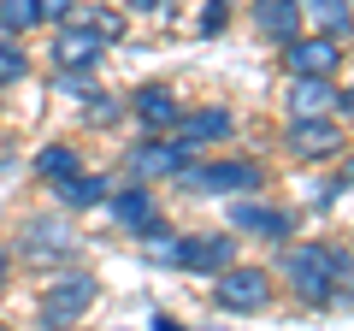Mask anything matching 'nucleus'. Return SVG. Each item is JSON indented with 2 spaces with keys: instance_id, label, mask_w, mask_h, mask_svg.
Masks as SVG:
<instances>
[{
  "instance_id": "13",
  "label": "nucleus",
  "mask_w": 354,
  "mask_h": 331,
  "mask_svg": "<svg viewBox=\"0 0 354 331\" xmlns=\"http://www.w3.org/2000/svg\"><path fill=\"white\" fill-rule=\"evenodd\" d=\"M230 231H248V237H290V213H272V207H254V202H236L230 207Z\"/></svg>"
},
{
  "instance_id": "16",
  "label": "nucleus",
  "mask_w": 354,
  "mask_h": 331,
  "mask_svg": "<svg viewBox=\"0 0 354 331\" xmlns=\"http://www.w3.org/2000/svg\"><path fill=\"white\" fill-rule=\"evenodd\" d=\"M301 18H313L330 42H342V36H348V24H354L348 0H301Z\"/></svg>"
},
{
  "instance_id": "5",
  "label": "nucleus",
  "mask_w": 354,
  "mask_h": 331,
  "mask_svg": "<svg viewBox=\"0 0 354 331\" xmlns=\"http://www.w3.org/2000/svg\"><path fill=\"white\" fill-rule=\"evenodd\" d=\"M290 154L295 160H330V154H342V130L330 118H295L290 125Z\"/></svg>"
},
{
  "instance_id": "21",
  "label": "nucleus",
  "mask_w": 354,
  "mask_h": 331,
  "mask_svg": "<svg viewBox=\"0 0 354 331\" xmlns=\"http://www.w3.org/2000/svg\"><path fill=\"white\" fill-rule=\"evenodd\" d=\"M24 71H30V65H24V53H18L12 42H0V83H18Z\"/></svg>"
},
{
  "instance_id": "22",
  "label": "nucleus",
  "mask_w": 354,
  "mask_h": 331,
  "mask_svg": "<svg viewBox=\"0 0 354 331\" xmlns=\"http://www.w3.org/2000/svg\"><path fill=\"white\" fill-rule=\"evenodd\" d=\"M225 12H230V0H213V6H207V18H201L207 36H218V30H225Z\"/></svg>"
},
{
  "instance_id": "11",
  "label": "nucleus",
  "mask_w": 354,
  "mask_h": 331,
  "mask_svg": "<svg viewBox=\"0 0 354 331\" xmlns=\"http://www.w3.org/2000/svg\"><path fill=\"white\" fill-rule=\"evenodd\" d=\"M183 160H189V154L177 148V142H142V148H130V172H136V178H165V172H183Z\"/></svg>"
},
{
  "instance_id": "3",
  "label": "nucleus",
  "mask_w": 354,
  "mask_h": 331,
  "mask_svg": "<svg viewBox=\"0 0 354 331\" xmlns=\"http://www.w3.org/2000/svg\"><path fill=\"white\" fill-rule=\"evenodd\" d=\"M88 302H95V278L71 272V278L48 284V302H41V325H48V331H65V325H77V319L88 314Z\"/></svg>"
},
{
  "instance_id": "25",
  "label": "nucleus",
  "mask_w": 354,
  "mask_h": 331,
  "mask_svg": "<svg viewBox=\"0 0 354 331\" xmlns=\"http://www.w3.org/2000/svg\"><path fill=\"white\" fill-rule=\"evenodd\" d=\"M153 331H183V325H177V319H165V314H160V319H153Z\"/></svg>"
},
{
  "instance_id": "6",
  "label": "nucleus",
  "mask_w": 354,
  "mask_h": 331,
  "mask_svg": "<svg viewBox=\"0 0 354 331\" xmlns=\"http://www.w3.org/2000/svg\"><path fill=\"white\" fill-rule=\"evenodd\" d=\"M283 65H290L295 77H330L342 65V48L330 36H307V42H290V48H283Z\"/></svg>"
},
{
  "instance_id": "23",
  "label": "nucleus",
  "mask_w": 354,
  "mask_h": 331,
  "mask_svg": "<svg viewBox=\"0 0 354 331\" xmlns=\"http://www.w3.org/2000/svg\"><path fill=\"white\" fill-rule=\"evenodd\" d=\"M36 18H71V0H36Z\"/></svg>"
},
{
  "instance_id": "24",
  "label": "nucleus",
  "mask_w": 354,
  "mask_h": 331,
  "mask_svg": "<svg viewBox=\"0 0 354 331\" xmlns=\"http://www.w3.org/2000/svg\"><path fill=\"white\" fill-rule=\"evenodd\" d=\"M130 6H136V12H160L165 0H130Z\"/></svg>"
},
{
  "instance_id": "17",
  "label": "nucleus",
  "mask_w": 354,
  "mask_h": 331,
  "mask_svg": "<svg viewBox=\"0 0 354 331\" xmlns=\"http://www.w3.org/2000/svg\"><path fill=\"white\" fill-rule=\"evenodd\" d=\"M113 213L124 219L130 231H148L153 225V195L148 190H124V195H113Z\"/></svg>"
},
{
  "instance_id": "26",
  "label": "nucleus",
  "mask_w": 354,
  "mask_h": 331,
  "mask_svg": "<svg viewBox=\"0 0 354 331\" xmlns=\"http://www.w3.org/2000/svg\"><path fill=\"white\" fill-rule=\"evenodd\" d=\"M342 113H348V118H354V89H342Z\"/></svg>"
},
{
  "instance_id": "1",
  "label": "nucleus",
  "mask_w": 354,
  "mask_h": 331,
  "mask_svg": "<svg viewBox=\"0 0 354 331\" xmlns=\"http://www.w3.org/2000/svg\"><path fill=\"white\" fill-rule=\"evenodd\" d=\"M278 272H283V284H290L301 302H330V278L348 284L342 255H330V249H319V242H290V249L278 255Z\"/></svg>"
},
{
  "instance_id": "4",
  "label": "nucleus",
  "mask_w": 354,
  "mask_h": 331,
  "mask_svg": "<svg viewBox=\"0 0 354 331\" xmlns=\"http://www.w3.org/2000/svg\"><path fill=\"white\" fill-rule=\"evenodd\" d=\"M218 307H236V314H260L272 302V278L260 267H225L218 272Z\"/></svg>"
},
{
  "instance_id": "19",
  "label": "nucleus",
  "mask_w": 354,
  "mask_h": 331,
  "mask_svg": "<svg viewBox=\"0 0 354 331\" xmlns=\"http://www.w3.org/2000/svg\"><path fill=\"white\" fill-rule=\"evenodd\" d=\"M36 172H41V178H53V184H65V178H77V154L71 148H41L36 154Z\"/></svg>"
},
{
  "instance_id": "9",
  "label": "nucleus",
  "mask_w": 354,
  "mask_h": 331,
  "mask_svg": "<svg viewBox=\"0 0 354 331\" xmlns=\"http://www.w3.org/2000/svg\"><path fill=\"white\" fill-rule=\"evenodd\" d=\"M101 36H95V30H65L59 42H53V65H59V71H95V65H101Z\"/></svg>"
},
{
  "instance_id": "2",
  "label": "nucleus",
  "mask_w": 354,
  "mask_h": 331,
  "mask_svg": "<svg viewBox=\"0 0 354 331\" xmlns=\"http://www.w3.org/2000/svg\"><path fill=\"white\" fill-rule=\"evenodd\" d=\"M177 184L183 190H201V195H230V190H260L266 172L254 160H218V166H183Z\"/></svg>"
},
{
  "instance_id": "7",
  "label": "nucleus",
  "mask_w": 354,
  "mask_h": 331,
  "mask_svg": "<svg viewBox=\"0 0 354 331\" xmlns=\"http://www.w3.org/2000/svg\"><path fill=\"white\" fill-rule=\"evenodd\" d=\"M24 255L30 260H71L77 255V237L59 225V219H30V225H24Z\"/></svg>"
},
{
  "instance_id": "20",
  "label": "nucleus",
  "mask_w": 354,
  "mask_h": 331,
  "mask_svg": "<svg viewBox=\"0 0 354 331\" xmlns=\"http://www.w3.org/2000/svg\"><path fill=\"white\" fill-rule=\"evenodd\" d=\"M30 24H41L36 18V0H0V30H30Z\"/></svg>"
},
{
  "instance_id": "12",
  "label": "nucleus",
  "mask_w": 354,
  "mask_h": 331,
  "mask_svg": "<svg viewBox=\"0 0 354 331\" xmlns=\"http://www.w3.org/2000/svg\"><path fill=\"white\" fill-rule=\"evenodd\" d=\"M218 136H230V113H225V107L177 118V148H183V154H189V148H201V142H218Z\"/></svg>"
},
{
  "instance_id": "14",
  "label": "nucleus",
  "mask_w": 354,
  "mask_h": 331,
  "mask_svg": "<svg viewBox=\"0 0 354 331\" xmlns=\"http://www.w3.org/2000/svg\"><path fill=\"white\" fill-rule=\"evenodd\" d=\"M330 77H295V89H290V107L295 118H330Z\"/></svg>"
},
{
  "instance_id": "15",
  "label": "nucleus",
  "mask_w": 354,
  "mask_h": 331,
  "mask_svg": "<svg viewBox=\"0 0 354 331\" xmlns=\"http://www.w3.org/2000/svg\"><path fill=\"white\" fill-rule=\"evenodd\" d=\"M130 107H136V118H142V125H153V130H171L177 118H183V113H177V101H171V89H136V101H130Z\"/></svg>"
},
{
  "instance_id": "8",
  "label": "nucleus",
  "mask_w": 354,
  "mask_h": 331,
  "mask_svg": "<svg viewBox=\"0 0 354 331\" xmlns=\"http://www.w3.org/2000/svg\"><path fill=\"white\" fill-rule=\"evenodd\" d=\"M230 255H236V237H189V242H177V267H189V272H225Z\"/></svg>"
},
{
  "instance_id": "28",
  "label": "nucleus",
  "mask_w": 354,
  "mask_h": 331,
  "mask_svg": "<svg viewBox=\"0 0 354 331\" xmlns=\"http://www.w3.org/2000/svg\"><path fill=\"white\" fill-rule=\"evenodd\" d=\"M0 284H6V255H0Z\"/></svg>"
},
{
  "instance_id": "27",
  "label": "nucleus",
  "mask_w": 354,
  "mask_h": 331,
  "mask_svg": "<svg viewBox=\"0 0 354 331\" xmlns=\"http://www.w3.org/2000/svg\"><path fill=\"white\" fill-rule=\"evenodd\" d=\"M342 184H348V190H354V160H348V178H342Z\"/></svg>"
},
{
  "instance_id": "10",
  "label": "nucleus",
  "mask_w": 354,
  "mask_h": 331,
  "mask_svg": "<svg viewBox=\"0 0 354 331\" xmlns=\"http://www.w3.org/2000/svg\"><path fill=\"white\" fill-rule=\"evenodd\" d=\"M254 24H260V36L290 48L295 30H301V0H254Z\"/></svg>"
},
{
  "instance_id": "18",
  "label": "nucleus",
  "mask_w": 354,
  "mask_h": 331,
  "mask_svg": "<svg viewBox=\"0 0 354 331\" xmlns=\"http://www.w3.org/2000/svg\"><path fill=\"white\" fill-rule=\"evenodd\" d=\"M59 202H65V207H95V202H106V178H83V172H77V178L59 184Z\"/></svg>"
}]
</instances>
